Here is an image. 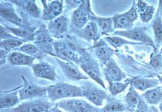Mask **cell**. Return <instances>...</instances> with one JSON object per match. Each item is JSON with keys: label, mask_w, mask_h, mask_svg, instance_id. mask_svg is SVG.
Wrapping results in <instances>:
<instances>
[{"label": "cell", "mask_w": 162, "mask_h": 112, "mask_svg": "<svg viewBox=\"0 0 162 112\" xmlns=\"http://www.w3.org/2000/svg\"><path fill=\"white\" fill-rule=\"evenodd\" d=\"M34 70L36 74L38 76L45 77H50L48 72L43 65H38L36 66Z\"/></svg>", "instance_id": "cell-17"}, {"label": "cell", "mask_w": 162, "mask_h": 112, "mask_svg": "<svg viewBox=\"0 0 162 112\" xmlns=\"http://www.w3.org/2000/svg\"><path fill=\"white\" fill-rule=\"evenodd\" d=\"M61 5L59 3L54 2L52 3L47 10V13L53 18L58 15L61 12Z\"/></svg>", "instance_id": "cell-13"}, {"label": "cell", "mask_w": 162, "mask_h": 112, "mask_svg": "<svg viewBox=\"0 0 162 112\" xmlns=\"http://www.w3.org/2000/svg\"><path fill=\"white\" fill-rule=\"evenodd\" d=\"M9 59L13 64L18 65L29 64L32 61V59L31 57L16 53L11 54Z\"/></svg>", "instance_id": "cell-5"}, {"label": "cell", "mask_w": 162, "mask_h": 112, "mask_svg": "<svg viewBox=\"0 0 162 112\" xmlns=\"http://www.w3.org/2000/svg\"><path fill=\"white\" fill-rule=\"evenodd\" d=\"M56 49L58 53L61 56L71 58L73 53L64 44H59L56 46Z\"/></svg>", "instance_id": "cell-10"}, {"label": "cell", "mask_w": 162, "mask_h": 112, "mask_svg": "<svg viewBox=\"0 0 162 112\" xmlns=\"http://www.w3.org/2000/svg\"><path fill=\"white\" fill-rule=\"evenodd\" d=\"M128 101L131 104H136L138 102V98L135 94L130 93L128 94L127 97Z\"/></svg>", "instance_id": "cell-29"}, {"label": "cell", "mask_w": 162, "mask_h": 112, "mask_svg": "<svg viewBox=\"0 0 162 112\" xmlns=\"http://www.w3.org/2000/svg\"><path fill=\"white\" fill-rule=\"evenodd\" d=\"M151 63L152 65L156 68L160 66L161 64V60L158 57H154L152 60Z\"/></svg>", "instance_id": "cell-34"}, {"label": "cell", "mask_w": 162, "mask_h": 112, "mask_svg": "<svg viewBox=\"0 0 162 112\" xmlns=\"http://www.w3.org/2000/svg\"><path fill=\"white\" fill-rule=\"evenodd\" d=\"M128 20L126 17L123 16L119 17L116 20V23L120 26H126L128 23Z\"/></svg>", "instance_id": "cell-30"}, {"label": "cell", "mask_w": 162, "mask_h": 112, "mask_svg": "<svg viewBox=\"0 0 162 112\" xmlns=\"http://www.w3.org/2000/svg\"><path fill=\"white\" fill-rule=\"evenodd\" d=\"M44 90L40 88L29 86H27L23 91V94L26 97H32L42 95Z\"/></svg>", "instance_id": "cell-6"}, {"label": "cell", "mask_w": 162, "mask_h": 112, "mask_svg": "<svg viewBox=\"0 0 162 112\" xmlns=\"http://www.w3.org/2000/svg\"><path fill=\"white\" fill-rule=\"evenodd\" d=\"M112 41L116 44H119L121 43L122 41L121 39L119 38L114 37L110 38Z\"/></svg>", "instance_id": "cell-36"}, {"label": "cell", "mask_w": 162, "mask_h": 112, "mask_svg": "<svg viewBox=\"0 0 162 112\" xmlns=\"http://www.w3.org/2000/svg\"><path fill=\"white\" fill-rule=\"evenodd\" d=\"M154 29L156 37L158 38H161L162 36V26L159 21L155 22Z\"/></svg>", "instance_id": "cell-23"}, {"label": "cell", "mask_w": 162, "mask_h": 112, "mask_svg": "<svg viewBox=\"0 0 162 112\" xmlns=\"http://www.w3.org/2000/svg\"><path fill=\"white\" fill-rule=\"evenodd\" d=\"M160 97V95L158 92L154 91L150 92L147 95V98L149 101L152 103L157 102Z\"/></svg>", "instance_id": "cell-21"}, {"label": "cell", "mask_w": 162, "mask_h": 112, "mask_svg": "<svg viewBox=\"0 0 162 112\" xmlns=\"http://www.w3.org/2000/svg\"><path fill=\"white\" fill-rule=\"evenodd\" d=\"M1 14L4 17L15 23H18L20 21L18 17L13 12V11L8 8H1Z\"/></svg>", "instance_id": "cell-9"}, {"label": "cell", "mask_w": 162, "mask_h": 112, "mask_svg": "<svg viewBox=\"0 0 162 112\" xmlns=\"http://www.w3.org/2000/svg\"><path fill=\"white\" fill-rule=\"evenodd\" d=\"M153 13V9L152 8H149L147 10L146 12L144 13L143 15V18L145 20H147L150 18V17L152 16V13Z\"/></svg>", "instance_id": "cell-33"}, {"label": "cell", "mask_w": 162, "mask_h": 112, "mask_svg": "<svg viewBox=\"0 0 162 112\" xmlns=\"http://www.w3.org/2000/svg\"><path fill=\"white\" fill-rule=\"evenodd\" d=\"M128 17L130 20H133L136 17L137 14L134 10H131L128 13Z\"/></svg>", "instance_id": "cell-35"}, {"label": "cell", "mask_w": 162, "mask_h": 112, "mask_svg": "<svg viewBox=\"0 0 162 112\" xmlns=\"http://www.w3.org/2000/svg\"><path fill=\"white\" fill-rule=\"evenodd\" d=\"M123 106L120 104H110L108 107V110L110 112H114L122 110Z\"/></svg>", "instance_id": "cell-28"}, {"label": "cell", "mask_w": 162, "mask_h": 112, "mask_svg": "<svg viewBox=\"0 0 162 112\" xmlns=\"http://www.w3.org/2000/svg\"><path fill=\"white\" fill-rule=\"evenodd\" d=\"M38 43L41 45L48 46L52 43V40L49 36L44 35L39 37L37 38Z\"/></svg>", "instance_id": "cell-19"}, {"label": "cell", "mask_w": 162, "mask_h": 112, "mask_svg": "<svg viewBox=\"0 0 162 112\" xmlns=\"http://www.w3.org/2000/svg\"><path fill=\"white\" fill-rule=\"evenodd\" d=\"M149 112H158L155 109H152Z\"/></svg>", "instance_id": "cell-39"}, {"label": "cell", "mask_w": 162, "mask_h": 112, "mask_svg": "<svg viewBox=\"0 0 162 112\" xmlns=\"http://www.w3.org/2000/svg\"><path fill=\"white\" fill-rule=\"evenodd\" d=\"M28 10L31 13L35 16L38 15V10L36 5L34 4L31 3L28 7Z\"/></svg>", "instance_id": "cell-31"}, {"label": "cell", "mask_w": 162, "mask_h": 112, "mask_svg": "<svg viewBox=\"0 0 162 112\" xmlns=\"http://www.w3.org/2000/svg\"><path fill=\"white\" fill-rule=\"evenodd\" d=\"M127 36L134 40H139L141 38L142 36L140 32L137 31H133L125 33Z\"/></svg>", "instance_id": "cell-25"}, {"label": "cell", "mask_w": 162, "mask_h": 112, "mask_svg": "<svg viewBox=\"0 0 162 112\" xmlns=\"http://www.w3.org/2000/svg\"><path fill=\"white\" fill-rule=\"evenodd\" d=\"M8 35L6 32L1 26V38H5Z\"/></svg>", "instance_id": "cell-37"}, {"label": "cell", "mask_w": 162, "mask_h": 112, "mask_svg": "<svg viewBox=\"0 0 162 112\" xmlns=\"http://www.w3.org/2000/svg\"><path fill=\"white\" fill-rule=\"evenodd\" d=\"M22 51L28 53H34L36 52V48L30 44H25L21 48Z\"/></svg>", "instance_id": "cell-27"}, {"label": "cell", "mask_w": 162, "mask_h": 112, "mask_svg": "<svg viewBox=\"0 0 162 112\" xmlns=\"http://www.w3.org/2000/svg\"><path fill=\"white\" fill-rule=\"evenodd\" d=\"M66 23L65 19L61 17L54 21L53 25L56 31L58 32H61L65 30Z\"/></svg>", "instance_id": "cell-12"}, {"label": "cell", "mask_w": 162, "mask_h": 112, "mask_svg": "<svg viewBox=\"0 0 162 112\" xmlns=\"http://www.w3.org/2000/svg\"><path fill=\"white\" fill-rule=\"evenodd\" d=\"M48 106L43 104H27L21 105L18 109V112H43Z\"/></svg>", "instance_id": "cell-4"}, {"label": "cell", "mask_w": 162, "mask_h": 112, "mask_svg": "<svg viewBox=\"0 0 162 112\" xmlns=\"http://www.w3.org/2000/svg\"><path fill=\"white\" fill-rule=\"evenodd\" d=\"M83 94L89 101L97 105L101 104L104 97L102 92L92 89H86L83 92Z\"/></svg>", "instance_id": "cell-3"}, {"label": "cell", "mask_w": 162, "mask_h": 112, "mask_svg": "<svg viewBox=\"0 0 162 112\" xmlns=\"http://www.w3.org/2000/svg\"><path fill=\"white\" fill-rule=\"evenodd\" d=\"M10 30L15 35L19 36L26 38H29L32 36L30 32L24 30L14 29H12Z\"/></svg>", "instance_id": "cell-20"}, {"label": "cell", "mask_w": 162, "mask_h": 112, "mask_svg": "<svg viewBox=\"0 0 162 112\" xmlns=\"http://www.w3.org/2000/svg\"><path fill=\"white\" fill-rule=\"evenodd\" d=\"M108 71L109 77L111 80H118L121 77L122 74L120 70L113 64L110 65Z\"/></svg>", "instance_id": "cell-11"}, {"label": "cell", "mask_w": 162, "mask_h": 112, "mask_svg": "<svg viewBox=\"0 0 162 112\" xmlns=\"http://www.w3.org/2000/svg\"><path fill=\"white\" fill-rule=\"evenodd\" d=\"M83 34L87 38H93L96 33L94 26L92 24H88L85 28L83 31Z\"/></svg>", "instance_id": "cell-16"}, {"label": "cell", "mask_w": 162, "mask_h": 112, "mask_svg": "<svg viewBox=\"0 0 162 112\" xmlns=\"http://www.w3.org/2000/svg\"><path fill=\"white\" fill-rule=\"evenodd\" d=\"M100 26L104 31H107L110 27L109 22L108 20H102L100 22Z\"/></svg>", "instance_id": "cell-32"}, {"label": "cell", "mask_w": 162, "mask_h": 112, "mask_svg": "<svg viewBox=\"0 0 162 112\" xmlns=\"http://www.w3.org/2000/svg\"><path fill=\"white\" fill-rule=\"evenodd\" d=\"M84 69L88 75L93 79L102 84V82L100 80L96 71L93 69L88 68H85Z\"/></svg>", "instance_id": "cell-22"}, {"label": "cell", "mask_w": 162, "mask_h": 112, "mask_svg": "<svg viewBox=\"0 0 162 112\" xmlns=\"http://www.w3.org/2000/svg\"><path fill=\"white\" fill-rule=\"evenodd\" d=\"M125 87V85L120 83L111 84L110 86L111 92L114 94H118L121 92Z\"/></svg>", "instance_id": "cell-18"}, {"label": "cell", "mask_w": 162, "mask_h": 112, "mask_svg": "<svg viewBox=\"0 0 162 112\" xmlns=\"http://www.w3.org/2000/svg\"><path fill=\"white\" fill-rule=\"evenodd\" d=\"M22 42L13 40H10L4 41L1 43V47L9 49L18 47L21 44Z\"/></svg>", "instance_id": "cell-14"}, {"label": "cell", "mask_w": 162, "mask_h": 112, "mask_svg": "<svg viewBox=\"0 0 162 112\" xmlns=\"http://www.w3.org/2000/svg\"><path fill=\"white\" fill-rule=\"evenodd\" d=\"M109 51L107 49L104 48H100L97 50L96 54L98 56L102 59H106L108 58L109 55Z\"/></svg>", "instance_id": "cell-24"}, {"label": "cell", "mask_w": 162, "mask_h": 112, "mask_svg": "<svg viewBox=\"0 0 162 112\" xmlns=\"http://www.w3.org/2000/svg\"><path fill=\"white\" fill-rule=\"evenodd\" d=\"M17 101V97L14 95L4 97L1 99V108H3L10 107L15 104Z\"/></svg>", "instance_id": "cell-8"}, {"label": "cell", "mask_w": 162, "mask_h": 112, "mask_svg": "<svg viewBox=\"0 0 162 112\" xmlns=\"http://www.w3.org/2000/svg\"><path fill=\"white\" fill-rule=\"evenodd\" d=\"M74 19L76 21L84 23L88 19L87 14L84 11H77L75 13Z\"/></svg>", "instance_id": "cell-15"}, {"label": "cell", "mask_w": 162, "mask_h": 112, "mask_svg": "<svg viewBox=\"0 0 162 112\" xmlns=\"http://www.w3.org/2000/svg\"><path fill=\"white\" fill-rule=\"evenodd\" d=\"M63 68L65 74L69 77L76 80H79L82 78L79 72L73 67L63 64Z\"/></svg>", "instance_id": "cell-7"}, {"label": "cell", "mask_w": 162, "mask_h": 112, "mask_svg": "<svg viewBox=\"0 0 162 112\" xmlns=\"http://www.w3.org/2000/svg\"><path fill=\"white\" fill-rule=\"evenodd\" d=\"M63 107L73 112H89L90 108L85 102L80 100L69 101L63 104Z\"/></svg>", "instance_id": "cell-2"}, {"label": "cell", "mask_w": 162, "mask_h": 112, "mask_svg": "<svg viewBox=\"0 0 162 112\" xmlns=\"http://www.w3.org/2000/svg\"><path fill=\"white\" fill-rule=\"evenodd\" d=\"M134 85L139 89H145L147 86V83L144 80H137L134 82Z\"/></svg>", "instance_id": "cell-26"}, {"label": "cell", "mask_w": 162, "mask_h": 112, "mask_svg": "<svg viewBox=\"0 0 162 112\" xmlns=\"http://www.w3.org/2000/svg\"><path fill=\"white\" fill-rule=\"evenodd\" d=\"M147 109L144 106L141 105V107H139V109L137 110V112H147Z\"/></svg>", "instance_id": "cell-38"}, {"label": "cell", "mask_w": 162, "mask_h": 112, "mask_svg": "<svg viewBox=\"0 0 162 112\" xmlns=\"http://www.w3.org/2000/svg\"><path fill=\"white\" fill-rule=\"evenodd\" d=\"M50 96L54 99L80 96L81 92L78 88L67 84L54 87L49 91Z\"/></svg>", "instance_id": "cell-1"}]
</instances>
